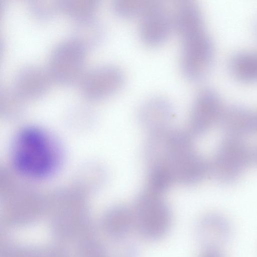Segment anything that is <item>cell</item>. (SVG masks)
Wrapping results in <instances>:
<instances>
[{"label": "cell", "mask_w": 257, "mask_h": 257, "mask_svg": "<svg viewBox=\"0 0 257 257\" xmlns=\"http://www.w3.org/2000/svg\"><path fill=\"white\" fill-rule=\"evenodd\" d=\"M12 161L17 170L32 178L51 175L58 162L57 146L43 131L34 127L20 131L12 145Z\"/></svg>", "instance_id": "1"}, {"label": "cell", "mask_w": 257, "mask_h": 257, "mask_svg": "<svg viewBox=\"0 0 257 257\" xmlns=\"http://www.w3.org/2000/svg\"><path fill=\"white\" fill-rule=\"evenodd\" d=\"M192 136L181 128H166L149 134L143 155L147 168L161 167L175 178L197 152Z\"/></svg>", "instance_id": "2"}, {"label": "cell", "mask_w": 257, "mask_h": 257, "mask_svg": "<svg viewBox=\"0 0 257 257\" xmlns=\"http://www.w3.org/2000/svg\"><path fill=\"white\" fill-rule=\"evenodd\" d=\"M132 210L135 228L143 238L157 240L168 232L172 215L162 195L145 189L136 197Z\"/></svg>", "instance_id": "3"}, {"label": "cell", "mask_w": 257, "mask_h": 257, "mask_svg": "<svg viewBox=\"0 0 257 257\" xmlns=\"http://www.w3.org/2000/svg\"><path fill=\"white\" fill-rule=\"evenodd\" d=\"M253 159L252 152L242 140L225 137L220 143L209 165V174L217 182H236Z\"/></svg>", "instance_id": "4"}, {"label": "cell", "mask_w": 257, "mask_h": 257, "mask_svg": "<svg viewBox=\"0 0 257 257\" xmlns=\"http://www.w3.org/2000/svg\"><path fill=\"white\" fill-rule=\"evenodd\" d=\"M181 37L182 72L191 81L201 80L207 75L212 64V40L205 28L188 32Z\"/></svg>", "instance_id": "5"}, {"label": "cell", "mask_w": 257, "mask_h": 257, "mask_svg": "<svg viewBox=\"0 0 257 257\" xmlns=\"http://www.w3.org/2000/svg\"><path fill=\"white\" fill-rule=\"evenodd\" d=\"M86 50L71 37L52 50L47 68L53 81L69 85L79 82L83 73Z\"/></svg>", "instance_id": "6"}, {"label": "cell", "mask_w": 257, "mask_h": 257, "mask_svg": "<svg viewBox=\"0 0 257 257\" xmlns=\"http://www.w3.org/2000/svg\"><path fill=\"white\" fill-rule=\"evenodd\" d=\"M124 82V76L116 66L103 64L94 66L83 73L79 81L82 94L91 99L109 96L117 92Z\"/></svg>", "instance_id": "7"}, {"label": "cell", "mask_w": 257, "mask_h": 257, "mask_svg": "<svg viewBox=\"0 0 257 257\" xmlns=\"http://www.w3.org/2000/svg\"><path fill=\"white\" fill-rule=\"evenodd\" d=\"M224 106L218 92L206 87L199 91L191 107L189 133L193 137L205 134L219 123Z\"/></svg>", "instance_id": "8"}, {"label": "cell", "mask_w": 257, "mask_h": 257, "mask_svg": "<svg viewBox=\"0 0 257 257\" xmlns=\"http://www.w3.org/2000/svg\"><path fill=\"white\" fill-rule=\"evenodd\" d=\"M141 17L140 36L146 44L151 46H158L167 40L173 22L168 11L162 4L151 1Z\"/></svg>", "instance_id": "9"}, {"label": "cell", "mask_w": 257, "mask_h": 257, "mask_svg": "<svg viewBox=\"0 0 257 257\" xmlns=\"http://www.w3.org/2000/svg\"><path fill=\"white\" fill-rule=\"evenodd\" d=\"M225 137L242 140L257 130V115L238 104L224 107L219 122Z\"/></svg>", "instance_id": "10"}, {"label": "cell", "mask_w": 257, "mask_h": 257, "mask_svg": "<svg viewBox=\"0 0 257 257\" xmlns=\"http://www.w3.org/2000/svg\"><path fill=\"white\" fill-rule=\"evenodd\" d=\"M52 81L47 67L29 65L18 70L12 86L25 99H32L46 93Z\"/></svg>", "instance_id": "11"}, {"label": "cell", "mask_w": 257, "mask_h": 257, "mask_svg": "<svg viewBox=\"0 0 257 257\" xmlns=\"http://www.w3.org/2000/svg\"><path fill=\"white\" fill-rule=\"evenodd\" d=\"M231 233V228L228 220L216 213L204 216L196 228L198 240L204 250H220L229 240Z\"/></svg>", "instance_id": "12"}, {"label": "cell", "mask_w": 257, "mask_h": 257, "mask_svg": "<svg viewBox=\"0 0 257 257\" xmlns=\"http://www.w3.org/2000/svg\"><path fill=\"white\" fill-rule=\"evenodd\" d=\"M174 116L173 105L161 97L146 100L140 105L137 113L140 125L149 134L170 127Z\"/></svg>", "instance_id": "13"}, {"label": "cell", "mask_w": 257, "mask_h": 257, "mask_svg": "<svg viewBox=\"0 0 257 257\" xmlns=\"http://www.w3.org/2000/svg\"><path fill=\"white\" fill-rule=\"evenodd\" d=\"M228 68L237 80L257 81V51L241 50L233 53L229 57Z\"/></svg>", "instance_id": "14"}, {"label": "cell", "mask_w": 257, "mask_h": 257, "mask_svg": "<svg viewBox=\"0 0 257 257\" xmlns=\"http://www.w3.org/2000/svg\"><path fill=\"white\" fill-rule=\"evenodd\" d=\"M106 231L117 240L126 238L133 228H135L132 209L119 205L111 209L104 220Z\"/></svg>", "instance_id": "15"}, {"label": "cell", "mask_w": 257, "mask_h": 257, "mask_svg": "<svg viewBox=\"0 0 257 257\" xmlns=\"http://www.w3.org/2000/svg\"><path fill=\"white\" fill-rule=\"evenodd\" d=\"M104 30L100 22L93 17L76 21L71 38L80 43L86 50L98 45L103 40Z\"/></svg>", "instance_id": "16"}, {"label": "cell", "mask_w": 257, "mask_h": 257, "mask_svg": "<svg viewBox=\"0 0 257 257\" xmlns=\"http://www.w3.org/2000/svg\"><path fill=\"white\" fill-rule=\"evenodd\" d=\"M98 0H60L61 12L75 21L95 17Z\"/></svg>", "instance_id": "17"}, {"label": "cell", "mask_w": 257, "mask_h": 257, "mask_svg": "<svg viewBox=\"0 0 257 257\" xmlns=\"http://www.w3.org/2000/svg\"><path fill=\"white\" fill-rule=\"evenodd\" d=\"M146 190L162 195L174 183L170 173L166 169L157 167L147 168Z\"/></svg>", "instance_id": "18"}, {"label": "cell", "mask_w": 257, "mask_h": 257, "mask_svg": "<svg viewBox=\"0 0 257 257\" xmlns=\"http://www.w3.org/2000/svg\"><path fill=\"white\" fill-rule=\"evenodd\" d=\"M151 2L146 0H114L112 8L116 15L122 18L141 17Z\"/></svg>", "instance_id": "19"}, {"label": "cell", "mask_w": 257, "mask_h": 257, "mask_svg": "<svg viewBox=\"0 0 257 257\" xmlns=\"http://www.w3.org/2000/svg\"><path fill=\"white\" fill-rule=\"evenodd\" d=\"M30 13L39 20H47L61 12L60 0H30L28 4Z\"/></svg>", "instance_id": "20"}, {"label": "cell", "mask_w": 257, "mask_h": 257, "mask_svg": "<svg viewBox=\"0 0 257 257\" xmlns=\"http://www.w3.org/2000/svg\"><path fill=\"white\" fill-rule=\"evenodd\" d=\"M199 257H224L220 250L207 249L204 251Z\"/></svg>", "instance_id": "21"}, {"label": "cell", "mask_w": 257, "mask_h": 257, "mask_svg": "<svg viewBox=\"0 0 257 257\" xmlns=\"http://www.w3.org/2000/svg\"><path fill=\"white\" fill-rule=\"evenodd\" d=\"M253 29H254V32L255 33V35L257 38V17L256 19L255 20L254 25H253Z\"/></svg>", "instance_id": "22"}, {"label": "cell", "mask_w": 257, "mask_h": 257, "mask_svg": "<svg viewBox=\"0 0 257 257\" xmlns=\"http://www.w3.org/2000/svg\"><path fill=\"white\" fill-rule=\"evenodd\" d=\"M253 159H254L257 163V148L255 149V151L253 152Z\"/></svg>", "instance_id": "23"}]
</instances>
